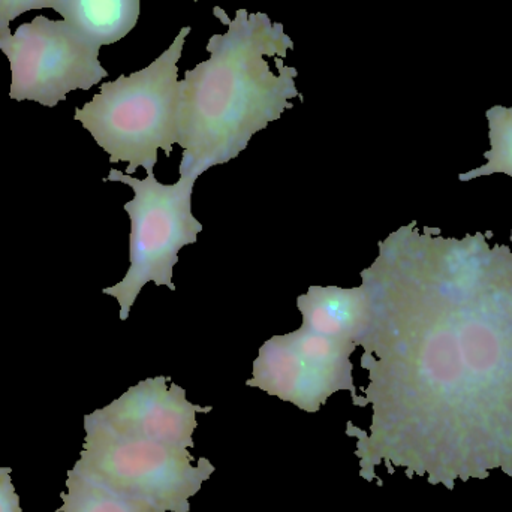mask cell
I'll list each match as a JSON object with an SVG mask.
<instances>
[{"mask_svg": "<svg viewBox=\"0 0 512 512\" xmlns=\"http://www.w3.org/2000/svg\"><path fill=\"white\" fill-rule=\"evenodd\" d=\"M439 231L399 228L360 276L369 324L358 345L369 372V433L349 421L360 477L426 478L451 487L493 471L512 478V251Z\"/></svg>", "mask_w": 512, "mask_h": 512, "instance_id": "6da1fadb", "label": "cell"}, {"mask_svg": "<svg viewBox=\"0 0 512 512\" xmlns=\"http://www.w3.org/2000/svg\"><path fill=\"white\" fill-rule=\"evenodd\" d=\"M213 14L227 33L210 38V59L180 81V167L198 176L236 159L256 132L294 108L291 99L303 101L295 87L297 69L283 65L294 42L282 23L246 9H239L234 20L221 6Z\"/></svg>", "mask_w": 512, "mask_h": 512, "instance_id": "7a4b0ae2", "label": "cell"}, {"mask_svg": "<svg viewBox=\"0 0 512 512\" xmlns=\"http://www.w3.org/2000/svg\"><path fill=\"white\" fill-rule=\"evenodd\" d=\"M191 27H183L171 47L152 65L129 77L104 83L74 119L108 153L111 164L126 162L131 176L143 167L153 173L158 152L171 156L179 138V63Z\"/></svg>", "mask_w": 512, "mask_h": 512, "instance_id": "3957f363", "label": "cell"}, {"mask_svg": "<svg viewBox=\"0 0 512 512\" xmlns=\"http://www.w3.org/2000/svg\"><path fill=\"white\" fill-rule=\"evenodd\" d=\"M179 182L164 185L155 173L140 180L119 170H111L105 182L125 183L134 191V200L123 206L131 219L128 273L117 285L102 289L120 304V319L126 321L144 286L155 282L176 291L174 267L179 252L198 242L203 224L192 215V192L198 174L180 167Z\"/></svg>", "mask_w": 512, "mask_h": 512, "instance_id": "277c9868", "label": "cell"}, {"mask_svg": "<svg viewBox=\"0 0 512 512\" xmlns=\"http://www.w3.org/2000/svg\"><path fill=\"white\" fill-rule=\"evenodd\" d=\"M86 439L71 469L122 495L149 502L162 512H189V499L215 472L206 457L149 439L119 435L84 417Z\"/></svg>", "mask_w": 512, "mask_h": 512, "instance_id": "5b68a950", "label": "cell"}, {"mask_svg": "<svg viewBox=\"0 0 512 512\" xmlns=\"http://www.w3.org/2000/svg\"><path fill=\"white\" fill-rule=\"evenodd\" d=\"M99 45L84 39L65 20L38 15L32 23L0 32V51L11 65L9 98L56 107L74 90H90L108 77Z\"/></svg>", "mask_w": 512, "mask_h": 512, "instance_id": "8992f818", "label": "cell"}, {"mask_svg": "<svg viewBox=\"0 0 512 512\" xmlns=\"http://www.w3.org/2000/svg\"><path fill=\"white\" fill-rule=\"evenodd\" d=\"M357 346L303 327L273 336L259 348L246 385L315 414L337 391L358 396L351 361Z\"/></svg>", "mask_w": 512, "mask_h": 512, "instance_id": "52a82bcc", "label": "cell"}, {"mask_svg": "<svg viewBox=\"0 0 512 512\" xmlns=\"http://www.w3.org/2000/svg\"><path fill=\"white\" fill-rule=\"evenodd\" d=\"M212 411V406L189 402L185 388L168 376H156L138 382L119 399L86 417L119 435L189 450L195 447L197 415Z\"/></svg>", "mask_w": 512, "mask_h": 512, "instance_id": "ba28073f", "label": "cell"}, {"mask_svg": "<svg viewBox=\"0 0 512 512\" xmlns=\"http://www.w3.org/2000/svg\"><path fill=\"white\" fill-rule=\"evenodd\" d=\"M301 327L358 345L369 324V300L363 286H310L297 298Z\"/></svg>", "mask_w": 512, "mask_h": 512, "instance_id": "9c48e42d", "label": "cell"}, {"mask_svg": "<svg viewBox=\"0 0 512 512\" xmlns=\"http://www.w3.org/2000/svg\"><path fill=\"white\" fill-rule=\"evenodd\" d=\"M56 12L84 39L104 47L137 26L140 0H62Z\"/></svg>", "mask_w": 512, "mask_h": 512, "instance_id": "30bf717a", "label": "cell"}, {"mask_svg": "<svg viewBox=\"0 0 512 512\" xmlns=\"http://www.w3.org/2000/svg\"><path fill=\"white\" fill-rule=\"evenodd\" d=\"M66 490L60 493L62 507L54 512H162L149 502L114 492L72 471H68Z\"/></svg>", "mask_w": 512, "mask_h": 512, "instance_id": "8fae6325", "label": "cell"}, {"mask_svg": "<svg viewBox=\"0 0 512 512\" xmlns=\"http://www.w3.org/2000/svg\"><path fill=\"white\" fill-rule=\"evenodd\" d=\"M486 116L489 120L490 138V150L484 153L487 164L469 173L460 174L459 179L462 182L496 173L512 177V108L496 105L487 111Z\"/></svg>", "mask_w": 512, "mask_h": 512, "instance_id": "7c38bea8", "label": "cell"}, {"mask_svg": "<svg viewBox=\"0 0 512 512\" xmlns=\"http://www.w3.org/2000/svg\"><path fill=\"white\" fill-rule=\"evenodd\" d=\"M62 0H0V32L9 30V24L24 12L50 8L57 11Z\"/></svg>", "mask_w": 512, "mask_h": 512, "instance_id": "4fadbf2b", "label": "cell"}, {"mask_svg": "<svg viewBox=\"0 0 512 512\" xmlns=\"http://www.w3.org/2000/svg\"><path fill=\"white\" fill-rule=\"evenodd\" d=\"M12 469L0 466V512H21L20 498L12 484Z\"/></svg>", "mask_w": 512, "mask_h": 512, "instance_id": "5bb4252c", "label": "cell"}, {"mask_svg": "<svg viewBox=\"0 0 512 512\" xmlns=\"http://www.w3.org/2000/svg\"><path fill=\"white\" fill-rule=\"evenodd\" d=\"M194 2H198V0H194Z\"/></svg>", "mask_w": 512, "mask_h": 512, "instance_id": "9a60e30c", "label": "cell"}]
</instances>
